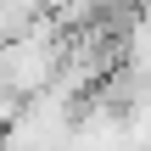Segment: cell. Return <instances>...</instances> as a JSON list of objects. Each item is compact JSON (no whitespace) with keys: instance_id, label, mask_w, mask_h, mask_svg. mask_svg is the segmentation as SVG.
<instances>
[{"instance_id":"obj_1","label":"cell","mask_w":151,"mask_h":151,"mask_svg":"<svg viewBox=\"0 0 151 151\" xmlns=\"http://www.w3.org/2000/svg\"><path fill=\"white\" fill-rule=\"evenodd\" d=\"M17 112H22V95H17V90H6V84H0V129H6V123H11V118H17Z\"/></svg>"}]
</instances>
